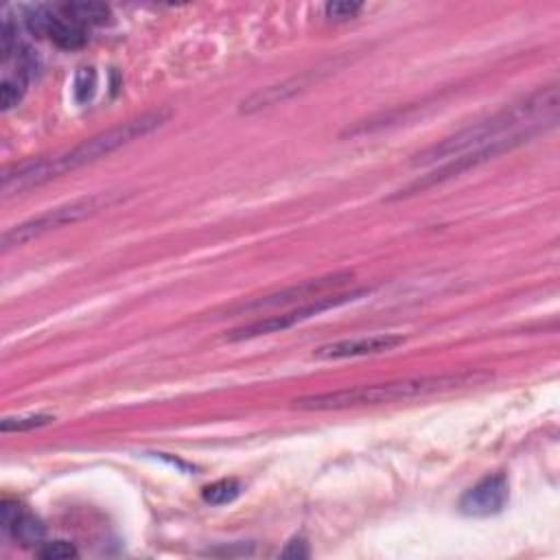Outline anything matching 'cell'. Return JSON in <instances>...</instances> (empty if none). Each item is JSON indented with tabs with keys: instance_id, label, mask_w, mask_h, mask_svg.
Returning <instances> with one entry per match:
<instances>
[{
	"instance_id": "obj_1",
	"label": "cell",
	"mask_w": 560,
	"mask_h": 560,
	"mask_svg": "<svg viewBox=\"0 0 560 560\" xmlns=\"http://www.w3.org/2000/svg\"><path fill=\"white\" fill-rule=\"evenodd\" d=\"M173 116V112L168 107H158L153 112H147L142 116H136L131 120H125L103 133H96L83 142H79L77 147L57 153V155H48V158H39V160H31V162H22L15 164L13 168H7L2 173V190L4 192H13V190H24L37 184H44L48 179H55L63 173L77 171L85 164H92L109 153H114L116 149L155 131L158 127H162L168 118Z\"/></svg>"
},
{
	"instance_id": "obj_2",
	"label": "cell",
	"mask_w": 560,
	"mask_h": 560,
	"mask_svg": "<svg viewBox=\"0 0 560 560\" xmlns=\"http://www.w3.org/2000/svg\"><path fill=\"white\" fill-rule=\"evenodd\" d=\"M556 109H558V88L549 85L547 90H538L536 94L505 107L503 112L490 116L488 120L470 125L457 131L455 136H448L442 142L427 147L424 151L413 155L411 164L427 166L433 162H444L459 153H466L470 149H477L481 144H488L492 140H499L525 129L551 127L556 122Z\"/></svg>"
},
{
	"instance_id": "obj_3",
	"label": "cell",
	"mask_w": 560,
	"mask_h": 560,
	"mask_svg": "<svg viewBox=\"0 0 560 560\" xmlns=\"http://www.w3.org/2000/svg\"><path fill=\"white\" fill-rule=\"evenodd\" d=\"M488 374L481 372H448V374H429V376H411L389 383H374V385H359L346 387L335 392L311 394L293 400L295 409L302 411H339L350 407H365V405H383L396 400H413L424 398L451 389H459L472 385Z\"/></svg>"
},
{
	"instance_id": "obj_4",
	"label": "cell",
	"mask_w": 560,
	"mask_h": 560,
	"mask_svg": "<svg viewBox=\"0 0 560 560\" xmlns=\"http://www.w3.org/2000/svg\"><path fill=\"white\" fill-rule=\"evenodd\" d=\"M540 131L542 129H525V131H518V133L492 140L488 144H481L477 149H470L466 153H459V155H455L451 160H444L438 168H433L427 175H420L413 182L405 184L402 188H398L387 199L392 201V199L409 197V195H416V192H424L427 188L444 184V182H448V179H453V177H457V175H462V173H466V171H470V168H475V166H479V164H483V162H488V160H492V158H497V155H501V153H505V151H510V149H514V147H518L523 142H527L529 138H534Z\"/></svg>"
},
{
	"instance_id": "obj_5",
	"label": "cell",
	"mask_w": 560,
	"mask_h": 560,
	"mask_svg": "<svg viewBox=\"0 0 560 560\" xmlns=\"http://www.w3.org/2000/svg\"><path fill=\"white\" fill-rule=\"evenodd\" d=\"M109 203V197L105 195H92V197H83V199H74L70 203H63V206H57V208H50L20 225H13L9 228L4 234H2V249H11V247H20L33 238H39L52 230H59L63 225H72L90 214H94L96 210H101L103 206Z\"/></svg>"
},
{
	"instance_id": "obj_6",
	"label": "cell",
	"mask_w": 560,
	"mask_h": 560,
	"mask_svg": "<svg viewBox=\"0 0 560 560\" xmlns=\"http://www.w3.org/2000/svg\"><path fill=\"white\" fill-rule=\"evenodd\" d=\"M365 291H352V293H335V295H322V298H315L302 306H295L287 313H280V315H267L262 319H256V322H249L245 326H238L234 330H230L225 335L228 341H245V339H254V337H260V335H271V332H280V330H287L313 315H319L328 308H335V306H341L346 302H352L357 300L359 295H363Z\"/></svg>"
},
{
	"instance_id": "obj_7",
	"label": "cell",
	"mask_w": 560,
	"mask_h": 560,
	"mask_svg": "<svg viewBox=\"0 0 560 560\" xmlns=\"http://www.w3.org/2000/svg\"><path fill=\"white\" fill-rule=\"evenodd\" d=\"M350 280H352V271H337V273H328V276H322V278L304 280V282L287 287L282 291L262 295L254 302H247V304L243 302V304L234 306L232 313H265V311H271V308H284V306L298 304V302L306 304L315 298L326 295V291H337L339 287L348 284Z\"/></svg>"
},
{
	"instance_id": "obj_8",
	"label": "cell",
	"mask_w": 560,
	"mask_h": 560,
	"mask_svg": "<svg viewBox=\"0 0 560 560\" xmlns=\"http://www.w3.org/2000/svg\"><path fill=\"white\" fill-rule=\"evenodd\" d=\"M24 24L35 37H48L57 48L77 50L88 42V28L63 18L52 4L50 7H31L24 13Z\"/></svg>"
},
{
	"instance_id": "obj_9",
	"label": "cell",
	"mask_w": 560,
	"mask_h": 560,
	"mask_svg": "<svg viewBox=\"0 0 560 560\" xmlns=\"http://www.w3.org/2000/svg\"><path fill=\"white\" fill-rule=\"evenodd\" d=\"M508 497H510L508 479H505V475L497 472V475H488V477L479 479L472 488H468L462 494L457 508L464 516L486 518V516L499 514L505 508Z\"/></svg>"
},
{
	"instance_id": "obj_10",
	"label": "cell",
	"mask_w": 560,
	"mask_h": 560,
	"mask_svg": "<svg viewBox=\"0 0 560 560\" xmlns=\"http://www.w3.org/2000/svg\"><path fill=\"white\" fill-rule=\"evenodd\" d=\"M405 343L402 335L394 332H381V335H368V337H354V339H339L324 346H317L313 350V359L322 361H337V359H354V357H368V354H381L387 350H394Z\"/></svg>"
},
{
	"instance_id": "obj_11",
	"label": "cell",
	"mask_w": 560,
	"mask_h": 560,
	"mask_svg": "<svg viewBox=\"0 0 560 560\" xmlns=\"http://www.w3.org/2000/svg\"><path fill=\"white\" fill-rule=\"evenodd\" d=\"M0 521H2V529L24 547L37 549L44 542V534H46L44 523L35 514L26 512L18 501L2 499Z\"/></svg>"
},
{
	"instance_id": "obj_12",
	"label": "cell",
	"mask_w": 560,
	"mask_h": 560,
	"mask_svg": "<svg viewBox=\"0 0 560 560\" xmlns=\"http://www.w3.org/2000/svg\"><path fill=\"white\" fill-rule=\"evenodd\" d=\"M306 88V79L300 77V79H289V81H282L278 85H267L258 92H254L252 96H247L243 103H241V112L245 114H252V112H258V109H265V107H273L278 103H284L287 98L295 96L298 92H302Z\"/></svg>"
},
{
	"instance_id": "obj_13",
	"label": "cell",
	"mask_w": 560,
	"mask_h": 560,
	"mask_svg": "<svg viewBox=\"0 0 560 560\" xmlns=\"http://www.w3.org/2000/svg\"><path fill=\"white\" fill-rule=\"evenodd\" d=\"M63 18H68L70 22L88 28V26H98L109 22L112 11L107 4L101 2H61V4H52Z\"/></svg>"
},
{
	"instance_id": "obj_14",
	"label": "cell",
	"mask_w": 560,
	"mask_h": 560,
	"mask_svg": "<svg viewBox=\"0 0 560 560\" xmlns=\"http://www.w3.org/2000/svg\"><path fill=\"white\" fill-rule=\"evenodd\" d=\"M241 490L243 486L238 479H219L201 490V499L210 505H225L232 503L241 494Z\"/></svg>"
},
{
	"instance_id": "obj_15",
	"label": "cell",
	"mask_w": 560,
	"mask_h": 560,
	"mask_svg": "<svg viewBox=\"0 0 560 560\" xmlns=\"http://www.w3.org/2000/svg\"><path fill=\"white\" fill-rule=\"evenodd\" d=\"M26 85H28V79L22 77L20 72L4 74L0 81V109L9 112L11 107H15L22 101Z\"/></svg>"
},
{
	"instance_id": "obj_16",
	"label": "cell",
	"mask_w": 560,
	"mask_h": 560,
	"mask_svg": "<svg viewBox=\"0 0 560 560\" xmlns=\"http://www.w3.org/2000/svg\"><path fill=\"white\" fill-rule=\"evenodd\" d=\"M55 420L50 413H26V416H9L2 420L0 429L2 433H22V431H33L39 427H46Z\"/></svg>"
},
{
	"instance_id": "obj_17",
	"label": "cell",
	"mask_w": 560,
	"mask_h": 560,
	"mask_svg": "<svg viewBox=\"0 0 560 560\" xmlns=\"http://www.w3.org/2000/svg\"><path fill=\"white\" fill-rule=\"evenodd\" d=\"M96 92V70L92 66H85V68H79L77 77H74V83H72V94H74V101L79 105L92 101Z\"/></svg>"
},
{
	"instance_id": "obj_18",
	"label": "cell",
	"mask_w": 560,
	"mask_h": 560,
	"mask_svg": "<svg viewBox=\"0 0 560 560\" xmlns=\"http://www.w3.org/2000/svg\"><path fill=\"white\" fill-rule=\"evenodd\" d=\"M35 556L42 560H68V558H77L79 551L68 540H50V542H42L35 549Z\"/></svg>"
},
{
	"instance_id": "obj_19",
	"label": "cell",
	"mask_w": 560,
	"mask_h": 560,
	"mask_svg": "<svg viewBox=\"0 0 560 560\" xmlns=\"http://www.w3.org/2000/svg\"><path fill=\"white\" fill-rule=\"evenodd\" d=\"M361 9H363L361 2H328V4L324 7L328 20H335V22L352 20Z\"/></svg>"
},
{
	"instance_id": "obj_20",
	"label": "cell",
	"mask_w": 560,
	"mask_h": 560,
	"mask_svg": "<svg viewBox=\"0 0 560 560\" xmlns=\"http://www.w3.org/2000/svg\"><path fill=\"white\" fill-rule=\"evenodd\" d=\"M308 547H306V540L302 538H293L291 542H287V547L280 551L282 558H308Z\"/></svg>"
}]
</instances>
